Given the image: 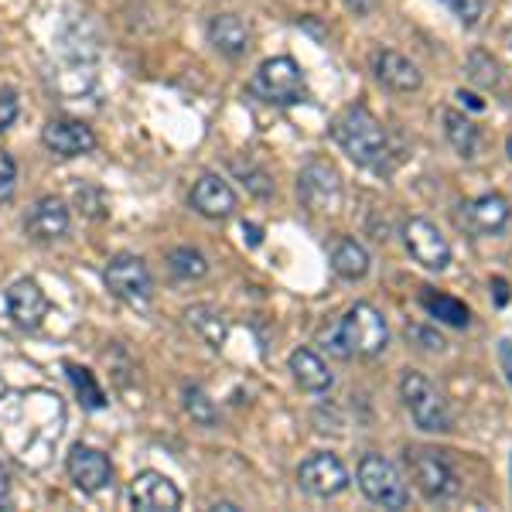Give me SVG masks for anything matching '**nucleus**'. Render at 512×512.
Instances as JSON below:
<instances>
[{"instance_id":"nucleus-1","label":"nucleus","mask_w":512,"mask_h":512,"mask_svg":"<svg viewBox=\"0 0 512 512\" xmlns=\"http://www.w3.org/2000/svg\"><path fill=\"white\" fill-rule=\"evenodd\" d=\"M65 431V403L52 390H7L0 393V448L28 472L52 461Z\"/></svg>"},{"instance_id":"nucleus-2","label":"nucleus","mask_w":512,"mask_h":512,"mask_svg":"<svg viewBox=\"0 0 512 512\" xmlns=\"http://www.w3.org/2000/svg\"><path fill=\"white\" fill-rule=\"evenodd\" d=\"M332 140L355 164H362V168H376V171L386 168V158H390V134H386L383 120H379L373 110H366L362 103L345 106L332 120Z\"/></svg>"},{"instance_id":"nucleus-3","label":"nucleus","mask_w":512,"mask_h":512,"mask_svg":"<svg viewBox=\"0 0 512 512\" xmlns=\"http://www.w3.org/2000/svg\"><path fill=\"white\" fill-rule=\"evenodd\" d=\"M386 345H390V328H386V318L366 301L352 304V308L338 318V325L332 332V352L342 355V359H349V355L376 359Z\"/></svg>"},{"instance_id":"nucleus-4","label":"nucleus","mask_w":512,"mask_h":512,"mask_svg":"<svg viewBox=\"0 0 512 512\" xmlns=\"http://www.w3.org/2000/svg\"><path fill=\"white\" fill-rule=\"evenodd\" d=\"M400 400H403L410 420H414L420 431L448 434L454 427L448 400H444L431 379H427L424 373H417V369H407V373L400 376Z\"/></svg>"},{"instance_id":"nucleus-5","label":"nucleus","mask_w":512,"mask_h":512,"mask_svg":"<svg viewBox=\"0 0 512 512\" xmlns=\"http://www.w3.org/2000/svg\"><path fill=\"white\" fill-rule=\"evenodd\" d=\"M253 96H260L263 103H277V106H294L308 99V82H304V72L291 55H277V59H267L256 69L253 79Z\"/></svg>"},{"instance_id":"nucleus-6","label":"nucleus","mask_w":512,"mask_h":512,"mask_svg":"<svg viewBox=\"0 0 512 512\" xmlns=\"http://www.w3.org/2000/svg\"><path fill=\"white\" fill-rule=\"evenodd\" d=\"M355 478H359V489L373 506L403 509L410 502L407 482H403L400 472H396V465L386 461L383 454H362L359 468H355Z\"/></svg>"},{"instance_id":"nucleus-7","label":"nucleus","mask_w":512,"mask_h":512,"mask_svg":"<svg viewBox=\"0 0 512 512\" xmlns=\"http://www.w3.org/2000/svg\"><path fill=\"white\" fill-rule=\"evenodd\" d=\"M103 280H106V291L113 297H120L123 304H130V308H147V301H151V294H154L151 270H147V263L134 253L113 256L103 270Z\"/></svg>"},{"instance_id":"nucleus-8","label":"nucleus","mask_w":512,"mask_h":512,"mask_svg":"<svg viewBox=\"0 0 512 512\" xmlns=\"http://www.w3.org/2000/svg\"><path fill=\"white\" fill-rule=\"evenodd\" d=\"M407 468H410V478H414L417 492L424 495L427 502H448L458 495V475H454V468L441 458V451L410 448Z\"/></svg>"},{"instance_id":"nucleus-9","label":"nucleus","mask_w":512,"mask_h":512,"mask_svg":"<svg viewBox=\"0 0 512 512\" xmlns=\"http://www.w3.org/2000/svg\"><path fill=\"white\" fill-rule=\"evenodd\" d=\"M297 482H301V489L308 495H315V499H335V495H342L349 489V468H345L335 454L315 451L301 461Z\"/></svg>"},{"instance_id":"nucleus-10","label":"nucleus","mask_w":512,"mask_h":512,"mask_svg":"<svg viewBox=\"0 0 512 512\" xmlns=\"http://www.w3.org/2000/svg\"><path fill=\"white\" fill-rule=\"evenodd\" d=\"M297 195L308 209L315 212H335L342 202V175L335 171V164L328 161H308L297 175Z\"/></svg>"},{"instance_id":"nucleus-11","label":"nucleus","mask_w":512,"mask_h":512,"mask_svg":"<svg viewBox=\"0 0 512 512\" xmlns=\"http://www.w3.org/2000/svg\"><path fill=\"white\" fill-rule=\"evenodd\" d=\"M403 243H407V253L414 256V263H420L424 270H441L451 267V243L444 239L441 229L427 219H410L403 226Z\"/></svg>"},{"instance_id":"nucleus-12","label":"nucleus","mask_w":512,"mask_h":512,"mask_svg":"<svg viewBox=\"0 0 512 512\" xmlns=\"http://www.w3.org/2000/svg\"><path fill=\"white\" fill-rule=\"evenodd\" d=\"M4 301H7V315H11L14 325L24 328V332H35L41 321L48 318V308H52L45 291H41L35 280H28V277L14 280V284L7 287Z\"/></svg>"},{"instance_id":"nucleus-13","label":"nucleus","mask_w":512,"mask_h":512,"mask_svg":"<svg viewBox=\"0 0 512 512\" xmlns=\"http://www.w3.org/2000/svg\"><path fill=\"white\" fill-rule=\"evenodd\" d=\"M65 468H69V478L76 482V489H82L86 495L103 492L106 485L113 482V465L103 451L86 448V444H76L65 458Z\"/></svg>"},{"instance_id":"nucleus-14","label":"nucleus","mask_w":512,"mask_h":512,"mask_svg":"<svg viewBox=\"0 0 512 512\" xmlns=\"http://www.w3.org/2000/svg\"><path fill=\"white\" fill-rule=\"evenodd\" d=\"M130 506L140 512H175L181 506V492L168 475L140 472L130 482Z\"/></svg>"},{"instance_id":"nucleus-15","label":"nucleus","mask_w":512,"mask_h":512,"mask_svg":"<svg viewBox=\"0 0 512 512\" xmlns=\"http://www.w3.org/2000/svg\"><path fill=\"white\" fill-rule=\"evenodd\" d=\"M41 144L48 147L59 158H82L96 147V134L93 127H86L82 120H48L41 127Z\"/></svg>"},{"instance_id":"nucleus-16","label":"nucleus","mask_w":512,"mask_h":512,"mask_svg":"<svg viewBox=\"0 0 512 512\" xmlns=\"http://www.w3.org/2000/svg\"><path fill=\"white\" fill-rule=\"evenodd\" d=\"M509 219H512V205H509V198L499 192H485L461 205V222L478 236L502 233V229L509 226Z\"/></svg>"},{"instance_id":"nucleus-17","label":"nucleus","mask_w":512,"mask_h":512,"mask_svg":"<svg viewBox=\"0 0 512 512\" xmlns=\"http://www.w3.org/2000/svg\"><path fill=\"white\" fill-rule=\"evenodd\" d=\"M373 72L386 89H393V93H417V89L424 86V72L417 69V62H410L407 55L393 52V48H376Z\"/></svg>"},{"instance_id":"nucleus-18","label":"nucleus","mask_w":512,"mask_h":512,"mask_svg":"<svg viewBox=\"0 0 512 512\" xmlns=\"http://www.w3.org/2000/svg\"><path fill=\"white\" fill-rule=\"evenodd\" d=\"M188 202H192V209L202 219H229L236 212V192L219 175H202V178H198L192 185Z\"/></svg>"},{"instance_id":"nucleus-19","label":"nucleus","mask_w":512,"mask_h":512,"mask_svg":"<svg viewBox=\"0 0 512 512\" xmlns=\"http://www.w3.org/2000/svg\"><path fill=\"white\" fill-rule=\"evenodd\" d=\"M24 233L38 239V243H52V239L69 233V209L55 195L38 198L24 216Z\"/></svg>"},{"instance_id":"nucleus-20","label":"nucleus","mask_w":512,"mask_h":512,"mask_svg":"<svg viewBox=\"0 0 512 512\" xmlns=\"http://www.w3.org/2000/svg\"><path fill=\"white\" fill-rule=\"evenodd\" d=\"M209 41L226 59H243L246 48H250V28L236 14H216L209 21Z\"/></svg>"},{"instance_id":"nucleus-21","label":"nucleus","mask_w":512,"mask_h":512,"mask_svg":"<svg viewBox=\"0 0 512 512\" xmlns=\"http://www.w3.org/2000/svg\"><path fill=\"white\" fill-rule=\"evenodd\" d=\"M291 373H294V383L301 386L304 393H328L332 390V373H328L325 359L311 349H294L291 352Z\"/></svg>"},{"instance_id":"nucleus-22","label":"nucleus","mask_w":512,"mask_h":512,"mask_svg":"<svg viewBox=\"0 0 512 512\" xmlns=\"http://www.w3.org/2000/svg\"><path fill=\"white\" fill-rule=\"evenodd\" d=\"M420 304H424L427 315L437 318L441 325L468 328V321H472V311H468V304H461L458 297H451V294L434 291V287H420Z\"/></svg>"},{"instance_id":"nucleus-23","label":"nucleus","mask_w":512,"mask_h":512,"mask_svg":"<svg viewBox=\"0 0 512 512\" xmlns=\"http://www.w3.org/2000/svg\"><path fill=\"white\" fill-rule=\"evenodd\" d=\"M185 321L205 338V345H212V349H222V345H226L229 321L219 308H212V304H192V308L185 311Z\"/></svg>"},{"instance_id":"nucleus-24","label":"nucleus","mask_w":512,"mask_h":512,"mask_svg":"<svg viewBox=\"0 0 512 512\" xmlns=\"http://www.w3.org/2000/svg\"><path fill=\"white\" fill-rule=\"evenodd\" d=\"M332 270L342 280H362L369 274V253L355 239H338L332 246Z\"/></svg>"},{"instance_id":"nucleus-25","label":"nucleus","mask_w":512,"mask_h":512,"mask_svg":"<svg viewBox=\"0 0 512 512\" xmlns=\"http://www.w3.org/2000/svg\"><path fill=\"white\" fill-rule=\"evenodd\" d=\"M444 137L461 158H475L478 151V127L461 110H444Z\"/></svg>"},{"instance_id":"nucleus-26","label":"nucleus","mask_w":512,"mask_h":512,"mask_svg":"<svg viewBox=\"0 0 512 512\" xmlns=\"http://www.w3.org/2000/svg\"><path fill=\"white\" fill-rule=\"evenodd\" d=\"M65 373H69L72 386H76V396H79L82 407H86V410H103V407H106V393L99 390V383H96L93 369H86V366H76V362H69V366H65Z\"/></svg>"},{"instance_id":"nucleus-27","label":"nucleus","mask_w":512,"mask_h":512,"mask_svg":"<svg viewBox=\"0 0 512 512\" xmlns=\"http://www.w3.org/2000/svg\"><path fill=\"white\" fill-rule=\"evenodd\" d=\"M168 270L181 280H198L209 274V263H205V256L192 250V246H178V250L168 253Z\"/></svg>"},{"instance_id":"nucleus-28","label":"nucleus","mask_w":512,"mask_h":512,"mask_svg":"<svg viewBox=\"0 0 512 512\" xmlns=\"http://www.w3.org/2000/svg\"><path fill=\"white\" fill-rule=\"evenodd\" d=\"M465 72H468V79H472L475 86H482V89H492V86H499V82H502L499 62H495L485 48H475V52L468 55Z\"/></svg>"},{"instance_id":"nucleus-29","label":"nucleus","mask_w":512,"mask_h":512,"mask_svg":"<svg viewBox=\"0 0 512 512\" xmlns=\"http://www.w3.org/2000/svg\"><path fill=\"white\" fill-rule=\"evenodd\" d=\"M185 414L202 427H216L219 424V410L198 386H185Z\"/></svg>"},{"instance_id":"nucleus-30","label":"nucleus","mask_w":512,"mask_h":512,"mask_svg":"<svg viewBox=\"0 0 512 512\" xmlns=\"http://www.w3.org/2000/svg\"><path fill=\"white\" fill-rule=\"evenodd\" d=\"M403 338H407L410 345H417V349H424V352H444L448 349V342L441 338V332L431 325H407L403 328Z\"/></svg>"},{"instance_id":"nucleus-31","label":"nucleus","mask_w":512,"mask_h":512,"mask_svg":"<svg viewBox=\"0 0 512 512\" xmlns=\"http://www.w3.org/2000/svg\"><path fill=\"white\" fill-rule=\"evenodd\" d=\"M441 4L448 7V11L465 24V28H475L485 14V0H441Z\"/></svg>"},{"instance_id":"nucleus-32","label":"nucleus","mask_w":512,"mask_h":512,"mask_svg":"<svg viewBox=\"0 0 512 512\" xmlns=\"http://www.w3.org/2000/svg\"><path fill=\"white\" fill-rule=\"evenodd\" d=\"M233 168L239 171V175H243L246 181H243V185H250V192L253 195H260V198H267L270 192H274V181H270L267 175H263V171H256V168H250V164H246V168H243V164H233Z\"/></svg>"},{"instance_id":"nucleus-33","label":"nucleus","mask_w":512,"mask_h":512,"mask_svg":"<svg viewBox=\"0 0 512 512\" xmlns=\"http://www.w3.org/2000/svg\"><path fill=\"white\" fill-rule=\"evenodd\" d=\"M14 185H18V164L7 151H0V202L14 195Z\"/></svg>"},{"instance_id":"nucleus-34","label":"nucleus","mask_w":512,"mask_h":512,"mask_svg":"<svg viewBox=\"0 0 512 512\" xmlns=\"http://www.w3.org/2000/svg\"><path fill=\"white\" fill-rule=\"evenodd\" d=\"M18 120V93L14 89H0V130H7Z\"/></svg>"},{"instance_id":"nucleus-35","label":"nucleus","mask_w":512,"mask_h":512,"mask_svg":"<svg viewBox=\"0 0 512 512\" xmlns=\"http://www.w3.org/2000/svg\"><path fill=\"white\" fill-rule=\"evenodd\" d=\"M499 366H502V373H506V383L512 386V342L509 338L499 342Z\"/></svg>"},{"instance_id":"nucleus-36","label":"nucleus","mask_w":512,"mask_h":512,"mask_svg":"<svg viewBox=\"0 0 512 512\" xmlns=\"http://www.w3.org/2000/svg\"><path fill=\"white\" fill-rule=\"evenodd\" d=\"M342 4L349 7V11L355 14V18H369V14L376 11L379 0H342Z\"/></svg>"},{"instance_id":"nucleus-37","label":"nucleus","mask_w":512,"mask_h":512,"mask_svg":"<svg viewBox=\"0 0 512 512\" xmlns=\"http://www.w3.org/2000/svg\"><path fill=\"white\" fill-rule=\"evenodd\" d=\"M7 506H11V478L0 468V509H7Z\"/></svg>"},{"instance_id":"nucleus-38","label":"nucleus","mask_w":512,"mask_h":512,"mask_svg":"<svg viewBox=\"0 0 512 512\" xmlns=\"http://www.w3.org/2000/svg\"><path fill=\"white\" fill-rule=\"evenodd\" d=\"M458 99L468 106V110H485V99L475 96V93H465V89H458Z\"/></svg>"},{"instance_id":"nucleus-39","label":"nucleus","mask_w":512,"mask_h":512,"mask_svg":"<svg viewBox=\"0 0 512 512\" xmlns=\"http://www.w3.org/2000/svg\"><path fill=\"white\" fill-rule=\"evenodd\" d=\"M492 287H495V301L506 304V301H509V284H506V280L495 277V280H492Z\"/></svg>"},{"instance_id":"nucleus-40","label":"nucleus","mask_w":512,"mask_h":512,"mask_svg":"<svg viewBox=\"0 0 512 512\" xmlns=\"http://www.w3.org/2000/svg\"><path fill=\"white\" fill-rule=\"evenodd\" d=\"M243 233H250V246L260 243V229H256V226H246V222H243Z\"/></svg>"},{"instance_id":"nucleus-41","label":"nucleus","mask_w":512,"mask_h":512,"mask_svg":"<svg viewBox=\"0 0 512 512\" xmlns=\"http://www.w3.org/2000/svg\"><path fill=\"white\" fill-rule=\"evenodd\" d=\"M506 45H509V52H512V24L506 28Z\"/></svg>"},{"instance_id":"nucleus-42","label":"nucleus","mask_w":512,"mask_h":512,"mask_svg":"<svg viewBox=\"0 0 512 512\" xmlns=\"http://www.w3.org/2000/svg\"><path fill=\"white\" fill-rule=\"evenodd\" d=\"M506 154H509V161H512V137L506 140Z\"/></svg>"}]
</instances>
